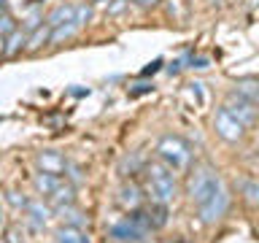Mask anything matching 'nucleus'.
Here are the masks:
<instances>
[{
  "instance_id": "f257e3e1",
  "label": "nucleus",
  "mask_w": 259,
  "mask_h": 243,
  "mask_svg": "<svg viewBox=\"0 0 259 243\" xmlns=\"http://www.w3.org/2000/svg\"><path fill=\"white\" fill-rule=\"evenodd\" d=\"M146 189H149L151 202H162V206H170L176 200V176L165 162H154V165L146 168Z\"/></svg>"
},
{
  "instance_id": "f03ea898",
  "label": "nucleus",
  "mask_w": 259,
  "mask_h": 243,
  "mask_svg": "<svg viewBox=\"0 0 259 243\" xmlns=\"http://www.w3.org/2000/svg\"><path fill=\"white\" fill-rule=\"evenodd\" d=\"M157 154L170 170H186L192 165V146L181 135H162L157 143Z\"/></svg>"
},
{
  "instance_id": "7ed1b4c3",
  "label": "nucleus",
  "mask_w": 259,
  "mask_h": 243,
  "mask_svg": "<svg viewBox=\"0 0 259 243\" xmlns=\"http://www.w3.org/2000/svg\"><path fill=\"white\" fill-rule=\"evenodd\" d=\"M219 186H222V181H219L216 170L208 168V165H197L192 170L189 181H186V194H189V200L194 206H200V202H205Z\"/></svg>"
},
{
  "instance_id": "20e7f679",
  "label": "nucleus",
  "mask_w": 259,
  "mask_h": 243,
  "mask_svg": "<svg viewBox=\"0 0 259 243\" xmlns=\"http://www.w3.org/2000/svg\"><path fill=\"white\" fill-rule=\"evenodd\" d=\"M227 208H230V192H227L224 186H219V189L210 194L205 202H200V206H197V216H200L202 224H216V222H222V219H224Z\"/></svg>"
},
{
  "instance_id": "39448f33",
  "label": "nucleus",
  "mask_w": 259,
  "mask_h": 243,
  "mask_svg": "<svg viewBox=\"0 0 259 243\" xmlns=\"http://www.w3.org/2000/svg\"><path fill=\"white\" fill-rule=\"evenodd\" d=\"M108 235H111L113 240H119V243H141L146 235H149V227H146L141 219L133 214V216H127L124 222L113 224Z\"/></svg>"
},
{
  "instance_id": "423d86ee",
  "label": "nucleus",
  "mask_w": 259,
  "mask_h": 243,
  "mask_svg": "<svg viewBox=\"0 0 259 243\" xmlns=\"http://www.w3.org/2000/svg\"><path fill=\"white\" fill-rule=\"evenodd\" d=\"M213 130H216L219 138H224L227 143H238L240 138H243V133H246V127H243L240 122L224 108V105L216 111V116H213Z\"/></svg>"
},
{
  "instance_id": "0eeeda50",
  "label": "nucleus",
  "mask_w": 259,
  "mask_h": 243,
  "mask_svg": "<svg viewBox=\"0 0 259 243\" xmlns=\"http://www.w3.org/2000/svg\"><path fill=\"white\" fill-rule=\"evenodd\" d=\"M224 108L230 111V113L240 122L243 127H251V125H254V122L259 119V105H254L251 100H246V97H240L238 92H235V95L230 97V100L224 103Z\"/></svg>"
},
{
  "instance_id": "6e6552de",
  "label": "nucleus",
  "mask_w": 259,
  "mask_h": 243,
  "mask_svg": "<svg viewBox=\"0 0 259 243\" xmlns=\"http://www.w3.org/2000/svg\"><path fill=\"white\" fill-rule=\"evenodd\" d=\"M38 168H40V173H54V176H60L65 168H68V162H65V157L60 151H40L38 154Z\"/></svg>"
},
{
  "instance_id": "1a4fd4ad",
  "label": "nucleus",
  "mask_w": 259,
  "mask_h": 243,
  "mask_svg": "<svg viewBox=\"0 0 259 243\" xmlns=\"http://www.w3.org/2000/svg\"><path fill=\"white\" fill-rule=\"evenodd\" d=\"M24 214H27V219H30L35 227H46L49 219H52V208L44 206V200H27Z\"/></svg>"
},
{
  "instance_id": "9d476101",
  "label": "nucleus",
  "mask_w": 259,
  "mask_h": 243,
  "mask_svg": "<svg viewBox=\"0 0 259 243\" xmlns=\"http://www.w3.org/2000/svg\"><path fill=\"white\" fill-rule=\"evenodd\" d=\"M141 189H138L135 184H124L121 186V192H119V202H121V208H127V211H138L141 208Z\"/></svg>"
},
{
  "instance_id": "9b49d317",
  "label": "nucleus",
  "mask_w": 259,
  "mask_h": 243,
  "mask_svg": "<svg viewBox=\"0 0 259 243\" xmlns=\"http://www.w3.org/2000/svg\"><path fill=\"white\" fill-rule=\"evenodd\" d=\"M73 14H76V6L62 3V6H57L54 11L46 16V24L54 30V27H60V24H65V22H73Z\"/></svg>"
},
{
  "instance_id": "f8f14e48",
  "label": "nucleus",
  "mask_w": 259,
  "mask_h": 243,
  "mask_svg": "<svg viewBox=\"0 0 259 243\" xmlns=\"http://www.w3.org/2000/svg\"><path fill=\"white\" fill-rule=\"evenodd\" d=\"M235 92L240 97H246L254 105H259V78H240L235 81Z\"/></svg>"
},
{
  "instance_id": "ddd939ff",
  "label": "nucleus",
  "mask_w": 259,
  "mask_h": 243,
  "mask_svg": "<svg viewBox=\"0 0 259 243\" xmlns=\"http://www.w3.org/2000/svg\"><path fill=\"white\" fill-rule=\"evenodd\" d=\"M238 186H240L243 200H246L248 206L259 208V178H243V181H240Z\"/></svg>"
},
{
  "instance_id": "4468645a",
  "label": "nucleus",
  "mask_w": 259,
  "mask_h": 243,
  "mask_svg": "<svg viewBox=\"0 0 259 243\" xmlns=\"http://www.w3.org/2000/svg\"><path fill=\"white\" fill-rule=\"evenodd\" d=\"M54 238H57V243H89L87 235L81 232L78 227H70V224L60 227V230L54 232Z\"/></svg>"
},
{
  "instance_id": "2eb2a0df",
  "label": "nucleus",
  "mask_w": 259,
  "mask_h": 243,
  "mask_svg": "<svg viewBox=\"0 0 259 243\" xmlns=\"http://www.w3.org/2000/svg\"><path fill=\"white\" fill-rule=\"evenodd\" d=\"M35 189H38V194H44V197H49L57 186H60V176H54V173H38L35 176Z\"/></svg>"
},
{
  "instance_id": "dca6fc26",
  "label": "nucleus",
  "mask_w": 259,
  "mask_h": 243,
  "mask_svg": "<svg viewBox=\"0 0 259 243\" xmlns=\"http://www.w3.org/2000/svg\"><path fill=\"white\" fill-rule=\"evenodd\" d=\"M24 44H27V32L14 27L11 32H8V38H6V54H16L19 49H24Z\"/></svg>"
},
{
  "instance_id": "f3484780",
  "label": "nucleus",
  "mask_w": 259,
  "mask_h": 243,
  "mask_svg": "<svg viewBox=\"0 0 259 243\" xmlns=\"http://www.w3.org/2000/svg\"><path fill=\"white\" fill-rule=\"evenodd\" d=\"M76 30H78L76 22H65V24H60V27L52 30V35H49V44H62V40H68L70 35H76Z\"/></svg>"
},
{
  "instance_id": "a211bd4d",
  "label": "nucleus",
  "mask_w": 259,
  "mask_h": 243,
  "mask_svg": "<svg viewBox=\"0 0 259 243\" xmlns=\"http://www.w3.org/2000/svg\"><path fill=\"white\" fill-rule=\"evenodd\" d=\"M49 35H52V27L49 24H38V30L32 32V35H27V49H38V46H44Z\"/></svg>"
},
{
  "instance_id": "6ab92c4d",
  "label": "nucleus",
  "mask_w": 259,
  "mask_h": 243,
  "mask_svg": "<svg viewBox=\"0 0 259 243\" xmlns=\"http://www.w3.org/2000/svg\"><path fill=\"white\" fill-rule=\"evenodd\" d=\"M89 16H92V8H89L87 3H84V6H76V14H73V22H76L78 27H84V24L89 22Z\"/></svg>"
},
{
  "instance_id": "aec40b11",
  "label": "nucleus",
  "mask_w": 259,
  "mask_h": 243,
  "mask_svg": "<svg viewBox=\"0 0 259 243\" xmlns=\"http://www.w3.org/2000/svg\"><path fill=\"white\" fill-rule=\"evenodd\" d=\"M14 27H16V24H14L11 16H8V14H0V38H6Z\"/></svg>"
},
{
  "instance_id": "412c9836",
  "label": "nucleus",
  "mask_w": 259,
  "mask_h": 243,
  "mask_svg": "<svg viewBox=\"0 0 259 243\" xmlns=\"http://www.w3.org/2000/svg\"><path fill=\"white\" fill-rule=\"evenodd\" d=\"M8 202H11L14 208H24V206H27V200L19 197V192H8Z\"/></svg>"
},
{
  "instance_id": "4be33fe9",
  "label": "nucleus",
  "mask_w": 259,
  "mask_h": 243,
  "mask_svg": "<svg viewBox=\"0 0 259 243\" xmlns=\"http://www.w3.org/2000/svg\"><path fill=\"white\" fill-rule=\"evenodd\" d=\"M159 68H162V60H154V62H151V68H146V70H143V76H151V73H157Z\"/></svg>"
},
{
  "instance_id": "5701e85b",
  "label": "nucleus",
  "mask_w": 259,
  "mask_h": 243,
  "mask_svg": "<svg viewBox=\"0 0 259 243\" xmlns=\"http://www.w3.org/2000/svg\"><path fill=\"white\" fill-rule=\"evenodd\" d=\"M124 3H127V0H116V3L111 6V14H119L121 8H124Z\"/></svg>"
},
{
  "instance_id": "b1692460",
  "label": "nucleus",
  "mask_w": 259,
  "mask_h": 243,
  "mask_svg": "<svg viewBox=\"0 0 259 243\" xmlns=\"http://www.w3.org/2000/svg\"><path fill=\"white\" fill-rule=\"evenodd\" d=\"M138 6H141V8H149V6H157V0H138Z\"/></svg>"
},
{
  "instance_id": "393cba45",
  "label": "nucleus",
  "mask_w": 259,
  "mask_h": 243,
  "mask_svg": "<svg viewBox=\"0 0 259 243\" xmlns=\"http://www.w3.org/2000/svg\"><path fill=\"white\" fill-rule=\"evenodd\" d=\"M0 54H6V38H0Z\"/></svg>"
},
{
  "instance_id": "a878e982",
  "label": "nucleus",
  "mask_w": 259,
  "mask_h": 243,
  "mask_svg": "<svg viewBox=\"0 0 259 243\" xmlns=\"http://www.w3.org/2000/svg\"><path fill=\"white\" fill-rule=\"evenodd\" d=\"M0 8H6V0H0Z\"/></svg>"
},
{
  "instance_id": "bb28decb",
  "label": "nucleus",
  "mask_w": 259,
  "mask_h": 243,
  "mask_svg": "<svg viewBox=\"0 0 259 243\" xmlns=\"http://www.w3.org/2000/svg\"><path fill=\"white\" fill-rule=\"evenodd\" d=\"M0 243H6V240H0Z\"/></svg>"
}]
</instances>
